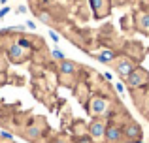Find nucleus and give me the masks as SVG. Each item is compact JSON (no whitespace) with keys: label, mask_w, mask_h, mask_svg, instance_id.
Listing matches in <instances>:
<instances>
[{"label":"nucleus","mask_w":149,"mask_h":143,"mask_svg":"<svg viewBox=\"0 0 149 143\" xmlns=\"http://www.w3.org/2000/svg\"><path fill=\"white\" fill-rule=\"evenodd\" d=\"M132 70H134V62H130L128 59H119V62L115 64V72H117V75L123 77V79H125V77H127Z\"/></svg>","instance_id":"39448f33"},{"label":"nucleus","mask_w":149,"mask_h":143,"mask_svg":"<svg viewBox=\"0 0 149 143\" xmlns=\"http://www.w3.org/2000/svg\"><path fill=\"white\" fill-rule=\"evenodd\" d=\"M123 136L128 140V143H138L142 140V128H140V124H136V122H128L123 128Z\"/></svg>","instance_id":"f03ea898"},{"label":"nucleus","mask_w":149,"mask_h":143,"mask_svg":"<svg viewBox=\"0 0 149 143\" xmlns=\"http://www.w3.org/2000/svg\"><path fill=\"white\" fill-rule=\"evenodd\" d=\"M26 26H29V28H30V30H34V28H36V25H34V23H32V21H26Z\"/></svg>","instance_id":"4468645a"},{"label":"nucleus","mask_w":149,"mask_h":143,"mask_svg":"<svg viewBox=\"0 0 149 143\" xmlns=\"http://www.w3.org/2000/svg\"><path fill=\"white\" fill-rule=\"evenodd\" d=\"M51 57H53L55 60H64L66 57H64V53L62 51H58V49H53V51H51Z\"/></svg>","instance_id":"1a4fd4ad"},{"label":"nucleus","mask_w":149,"mask_h":143,"mask_svg":"<svg viewBox=\"0 0 149 143\" xmlns=\"http://www.w3.org/2000/svg\"><path fill=\"white\" fill-rule=\"evenodd\" d=\"M115 90L117 92H125V85L121 83V81H119V83H115Z\"/></svg>","instance_id":"9b49d317"},{"label":"nucleus","mask_w":149,"mask_h":143,"mask_svg":"<svg viewBox=\"0 0 149 143\" xmlns=\"http://www.w3.org/2000/svg\"><path fill=\"white\" fill-rule=\"evenodd\" d=\"M55 143H66V141H64V140H57Z\"/></svg>","instance_id":"f3484780"},{"label":"nucleus","mask_w":149,"mask_h":143,"mask_svg":"<svg viewBox=\"0 0 149 143\" xmlns=\"http://www.w3.org/2000/svg\"><path fill=\"white\" fill-rule=\"evenodd\" d=\"M104 137H106L108 143H119V140L123 137V128L117 126V124H109L108 128H106Z\"/></svg>","instance_id":"7ed1b4c3"},{"label":"nucleus","mask_w":149,"mask_h":143,"mask_svg":"<svg viewBox=\"0 0 149 143\" xmlns=\"http://www.w3.org/2000/svg\"><path fill=\"white\" fill-rule=\"evenodd\" d=\"M104 79H106V81H111V79H113V75H111L109 72H106V73H104Z\"/></svg>","instance_id":"ddd939ff"},{"label":"nucleus","mask_w":149,"mask_h":143,"mask_svg":"<svg viewBox=\"0 0 149 143\" xmlns=\"http://www.w3.org/2000/svg\"><path fill=\"white\" fill-rule=\"evenodd\" d=\"M0 136H2L4 140H11V137H13V136H11L10 132H0Z\"/></svg>","instance_id":"f8f14e48"},{"label":"nucleus","mask_w":149,"mask_h":143,"mask_svg":"<svg viewBox=\"0 0 149 143\" xmlns=\"http://www.w3.org/2000/svg\"><path fill=\"white\" fill-rule=\"evenodd\" d=\"M8 2V0H0V4H6Z\"/></svg>","instance_id":"a211bd4d"},{"label":"nucleus","mask_w":149,"mask_h":143,"mask_svg":"<svg viewBox=\"0 0 149 143\" xmlns=\"http://www.w3.org/2000/svg\"><path fill=\"white\" fill-rule=\"evenodd\" d=\"M106 128H108V124L104 121H93L89 124V134H91L93 140H100V137H104Z\"/></svg>","instance_id":"20e7f679"},{"label":"nucleus","mask_w":149,"mask_h":143,"mask_svg":"<svg viewBox=\"0 0 149 143\" xmlns=\"http://www.w3.org/2000/svg\"><path fill=\"white\" fill-rule=\"evenodd\" d=\"M44 136V128H42L40 124H29L25 128V137H29V140H40V137Z\"/></svg>","instance_id":"0eeeda50"},{"label":"nucleus","mask_w":149,"mask_h":143,"mask_svg":"<svg viewBox=\"0 0 149 143\" xmlns=\"http://www.w3.org/2000/svg\"><path fill=\"white\" fill-rule=\"evenodd\" d=\"M8 11H10V8H4V10H2V11H0V17H4V15H6V13H8Z\"/></svg>","instance_id":"2eb2a0df"},{"label":"nucleus","mask_w":149,"mask_h":143,"mask_svg":"<svg viewBox=\"0 0 149 143\" xmlns=\"http://www.w3.org/2000/svg\"><path fill=\"white\" fill-rule=\"evenodd\" d=\"M96 59L100 60V62H104V64H109V62H113V60L117 59V55L111 51V49H102L100 53H96Z\"/></svg>","instance_id":"6e6552de"},{"label":"nucleus","mask_w":149,"mask_h":143,"mask_svg":"<svg viewBox=\"0 0 149 143\" xmlns=\"http://www.w3.org/2000/svg\"><path fill=\"white\" fill-rule=\"evenodd\" d=\"M77 70H79V66H77L74 60L64 59V60H61V62H58V72H61L62 75H76Z\"/></svg>","instance_id":"423d86ee"},{"label":"nucleus","mask_w":149,"mask_h":143,"mask_svg":"<svg viewBox=\"0 0 149 143\" xmlns=\"http://www.w3.org/2000/svg\"><path fill=\"white\" fill-rule=\"evenodd\" d=\"M49 36H51V40H53L55 44H58V34H57V32H53V30H49Z\"/></svg>","instance_id":"9d476101"},{"label":"nucleus","mask_w":149,"mask_h":143,"mask_svg":"<svg viewBox=\"0 0 149 143\" xmlns=\"http://www.w3.org/2000/svg\"><path fill=\"white\" fill-rule=\"evenodd\" d=\"M89 107H91V113L95 115V117H104V115L109 113V107H111V102H109L108 96H93L91 98V104H89Z\"/></svg>","instance_id":"f257e3e1"},{"label":"nucleus","mask_w":149,"mask_h":143,"mask_svg":"<svg viewBox=\"0 0 149 143\" xmlns=\"http://www.w3.org/2000/svg\"><path fill=\"white\" fill-rule=\"evenodd\" d=\"M17 11H19V13H25L26 8H25V6H19V8H17Z\"/></svg>","instance_id":"dca6fc26"}]
</instances>
